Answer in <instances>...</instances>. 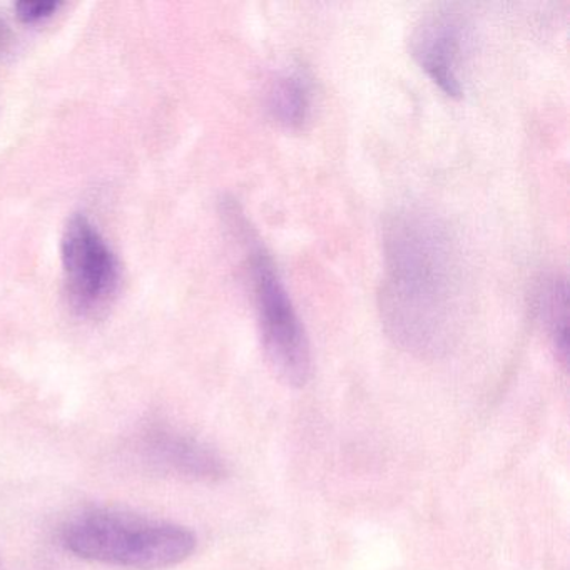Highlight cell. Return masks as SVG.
<instances>
[{"label":"cell","mask_w":570,"mask_h":570,"mask_svg":"<svg viewBox=\"0 0 570 570\" xmlns=\"http://www.w3.org/2000/svg\"><path fill=\"white\" fill-rule=\"evenodd\" d=\"M379 309L390 338L413 355H445L465 306L459 246L445 223L422 208H399L383 225Z\"/></svg>","instance_id":"obj_1"},{"label":"cell","mask_w":570,"mask_h":570,"mask_svg":"<svg viewBox=\"0 0 570 570\" xmlns=\"http://www.w3.org/2000/svg\"><path fill=\"white\" fill-rule=\"evenodd\" d=\"M61 542L79 559L131 570L179 566L196 550L191 530L168 520L115 509H92L68 520Z\"/></svg>","instance_id":"obj_2"},{"label":"cell","mask_w":570,"mask_h":570,"mask_svg":"<svg viewBox=\"0 0 570 570\" xmlns=\"http://www.w3.org/2000/svg\"><path fill=\"white\" fill-rule=\"evenodd\" d=\"M249 273L266 363L279 382L305 386L313 366L308 336L275 262L258 239L249 252Z\"/></svg>","instance_id":"obj_3"},{"label":"cell","mask_w":570,"mask_h":570,"mask_svg":"<svg viewBox=\"0 0 570 570\" xmlns=\"http://www.w3.org/2000/svg\"><path fill=\"white\" fill-rule=\"evenodd\" d=\"M61 258L72 309L85 318L105 315L118 296L121 266L85 215L72 216L66 225Z\"/></svg>","instance_id":"obj_4"},{"label":"cell","mask_w":570,"mask_h":570,"mask_svg":"<svg viewBox=\"0 0 570 570\" xmlns=\"http://www.w3.org/2000/svg\"><path fill=\"white\" fill-rule=\"evenodd\" d=\"M469 24L453 6H439L416 22L410 52L420 68L450 98H462Z\"/></svg>","instance_id":"obj_5"},{"label":"cell","mask_w":570,"mask_h":570,"mask_svg":"<svg viewBox=\"0 0 570 570\" xmlns=\"http://www.w3.org/2000/svg\"><path fill=\"white\" fill-rule=\"evenodd\" d=\"M136 452L155 472L188 482L215 483L228 473L225 460L215 450L166 423L142 429Z\"/></svg>","instance_id":"obj_6"},{"label":"cell","mask_w":570,"mask_h":570,"mask_svg":"<svg viewBox=\"0 0 570 570\" xmlns=\"http://www.w3.org/2000/svg\"><path fill=\"white\" fill-rule=\"evenodd\" d=\"M268 111L279 126L299 129L312 112V85L298 69L282 72L268 91Z\"/></svg>","instance_id":"obj_7"},{"label":"cell","mask_w":570,"mask_h":570,"mask_svg":"<svg viewBox=\"0 0 570 570\" xmlns=\"http://www.w3.org/2000/svg\"><path fill=\"white\" fill-rule=\"evenodd\" d=\"M537 313L546 325L560 362L567 365V282L559 275L546 276L537 288Z\"/></svg>","instance_id":"obj_8"},{"label":"cell","mask_w":570,"mask_h":570,"mask_svg":"<svg viewBox=\"0 0 570 570\" xmlns=\"http://www.w3.org/2000/svg\"><path fill=\"white\" fill-rule=\"evenodd\" d=\"M61 8L59 0H22L16 4V14L24 24H38L52 18Z\"/></svg>","instance_id":"obj_9"}]
</instances>
